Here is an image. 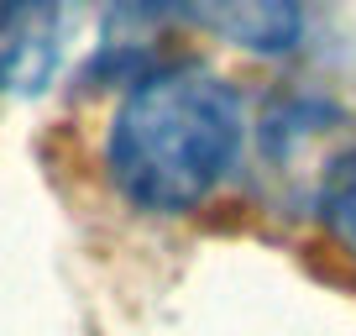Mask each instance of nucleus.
<instances>
[{
  "mask_svg": "<svg viewBox=\"0 0 356 336\" xmlns=\"http://www.w3.org/2000/svg\"><path fill=\"white\" fill-rule=\"evenodd\" d=\"M241 100L210 68H152L126 90L105 132L111 184L147 215H184L241 158Z\"/></svg>",
  "mask_w": 356,
  "mask_h": 336,
  "instance_id": "1",
  "label": "nucleus"
},
{
  "mask_svg": "<svg viewBox=\"0 0 356 336\" xmlns=\"http://www.w3.org/2000/svg\"><path fill=\"white\" fill-rule=\"evenodd\" d=\"M152 6L246 47V53H289L304 37L299 0H152Z\"/></svg>",
  "mask_w": 356,
  "mask_h": 336,
  "instance_id": "2",
  "label": "nucleus"
},
{
  "mask_svg": "<svg viewBox=\"0 0 356 336\" xmlns=\"http://www.w3.org/2000/svg\"><path fill=\"white\" fill-rule=\"evenodd\" d=\"M58 0H0V95H37L58 68Z\"/></svg>",
  "mask_w": 356,
  "mask_h": 336,
  "instance_id": "3",
  "label": "nucleus"
},
{
  "mask_svg": "<svg viewBox=\"0 0 356 336\" xmlns=\"http://www.w3.org/2000/svg\"><path fill=\"white\" fill-rule=\"evenodd\" d=\"M320 215L325 226L335 231V242L356 258V153L335 158L325 168V184H320Z\"/></svg>",
  "mask_w": 356,
  "mask_h": 336,
  "instance_id": "4",
  "label": "nucleus"
}]
</instances>
